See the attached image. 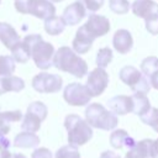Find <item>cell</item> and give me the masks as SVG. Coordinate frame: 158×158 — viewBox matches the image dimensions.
Listing matches in <instances>:
<instances>
[{
	"label": "cell",
	"instance_id": "6da1fadb",
	"mask_svg": "<svg viewBox=\"0 0 158 158\" xmlns=\"http://www.w3.org/2000/svg\"><path fill=\"white\" fill-rule=\"evenodd\" d=\"M53 65L58 70L69 73L79 79L88 74L86 62L79 57L73 48L67 46H62L56 51L53 57Z\"/></svg>",
	"mask_w": 158,
	"mask_h": 158
},
{
	"label": "cell",
	"instance_id": "7a4b0ae2",
	"mask_svg": "<svg viewBox=\"0 0 158 158\" xmlns=\"http://www.w3.org/2000/svg\"><path fill=\"white\" fill-rule=\"evenodd\" d=\"M23 41L28 44L31 51V58L33 59L37 68L46 70L53 65V57L56 51L52 43L43 41L42 36L37 33L27 35Z\"/></svg>",
	"mask_w": 158,
	"mask_h": 158
},
{
	"label": "cell",
	"instance_id": "3957f363",
	"mask_svg": "<svg viewBox=\"0 0 158 158\" xmlns=\"http://www.w3.org/2000/svg\"><path fill=\"white\" fill-rule=\"evenodd\" d=\"M85 120L91 127L105 131L115 130L118 123L117 115L99 102L88 104L85 109Z\"/></svg>",
	"mask_w": 158,
	"mask_h": 158
},
{
	"label": "cell",
	"instance_id": "277c9868",
	"mask_svg": "<svg viewBox=\"0 0 158 158\" xmlns=\"http://www.w3.org/2000/svg\"><path fill=\"white\" fill-rule=\"evenodd\" d=\"M64 127L68 132V143L75 147L88 143L93 137V128L78 115L69 114L64 118Z\"/></svg>",
	"mask_w": 158,
	"mask_h": 158
},
{
	"label": "cell",
	"instance_id": "5b68a950",
	"mask_svg": "<svg viewBox=\"0 0 158 158\" xmlns=\"http://www.w3.org/2000/svg\"><path fill=\"white\" fill-rule=\"evenodd\" d=\"M14 5L17 12L42 20L56 15V6L51 0H15Z\"/></svg>",
	"mask_w": 158,
	"mask_h": 158
},
{
	"label": "cell",
	"instance_id": "8992f818",
	"mask_svg": "<svg viewBox=\"0 0 158 158\" xmlns=\"http://www.w3.org/2000/svg\"><path fill=\"white\" fill-rule=\"evenodd\" d=\"M118 77L127 86L131 88L133 93L147 94L152 88L149 78L132 65H125L123 68H121Z\"/></svg>",
	"mask_w": 158,
	"mask_h": 158
},
{
	"label": "cell",
	"instance_id": "52a82bcc",
	"mask_svg": "<svg viewBox=\"0 0 158 158\" xmlns=\"http://www.w3.org/2000/svg\"><path fill=\"white\" fill-rule=\"evenodd\" d=\"M47 106L42 101H33L28 105L25 116L22 117L21 128L28 132H37L41 127V122L47 117Z\"/></svg>",
	"mask_w": 158,
	"mask_h": 158
},
{
	"label": "cell",
	"instance_id": "ba28073f",
	"mask_svg": "<svg viewBox=\"0 0 158 158\" xmlns=\"http://www.w3.org/2000/svg\"><path fill=\"white\" fill-rule=\"evenodd\" d=\"M63 79L58 74H51L47 72L38 73L32 79V88L41 94L58 93L62 89Z\"/></svg>",
	"mask_w": 158,
	"mask_h": 158
},
{
	"label": "cell",
	"instance_id": "9c48e42d",
	"mask_svg": "<svg viewBox=\"0 0 158 158\" xmlns=\"http://www.w3.org/2000/svg\"><path fill=\"white\" fill-rule=\"evenodd\" d=\"M64 100L72 106H85L90 104L91 95L86 85L79 83H70L64 88Z\"/></svg>",
	"mask_w": 158,
	"mask_h": 158
},
{
	"label": "cell",
	"instance_id": "30bf717a",
	"mask_svg": "<svg viewBox=\"0 0 158 158\" xmlns=\"http://www.w3.org/2000/svg\"><path fill=\"white\" fill-rule=\"evenodd\" d=\"M109 85V74L106 73L105 68H95L93 69L86 80V88L90 91L91 98L93 96H99L101 95Z\"/></svg>",
	"mask_w": 158,
	"mask_h": 158
},
{
	"label": "cell",
	"instance_id": "8fae6325",
	"mask_svg": "<svg viewBox=\"0 0 158 158\" xmlns=\"http://www.w3.org/2000/svg\"><path fill=\"white\" fill-rule=\"evenodd\" d=\"M84 27L94 38H98L105 36L110 31V21L106 16L91 14L89 15L88 21L84 23Z\"/></svg>",
	"mask_w": 158,
	"mask_h": 158
},
{
	"label": "cell",
	"instance_id": "7c38bea8",
	"mask_svg": "<svg viewBox=\"0 0 158 158\" xmlns=\"http://www.w3.org/2000/svg\"><path fill=\"white\" fill-rule=\"evenodd\" d=\"M131 10L133 15L144 21L158 16V4L153 0H135L131 4Z\"/></svg>",
	"mask_w": 158,
	"mask_h": 158
},
{
	"label": "cell",
	"instance_id": "4fadbf2b",
	"mask_svg": "<svg viewBox=\"0 0 158 158\" xmlns=\"http://www.w3.org/2000/svg\"><path fill=\"white\" fill-rule=\"evenodd\" d=\"M85 16H86V7H85L84 2H81L80 0H77V1L72 2L70 5H68L64 9L63 15H62V19L64 20L65 25L75 26Z\"/></svg>",
	"mask_w": 158,
	"mask_h": 158
},
{
	"label": "cell",
	"instance_id": "5bb4252c",
	"mask_svg": "<svg viewBox=\"0 0 158 158\" xmlns=\"http://www.w3.org/2000/svg\"><path fill=\"white\" fill-rule=\"evenodd\" d=\"M94 41H95V38L85 30L84 25H81L75 33V37L72 42V47H73L74 52H77L78 54H84L91 48Z\"/></svg>",
	"mask_w": 158,
	"mask_h": 158
},
{
	"label": "cell",
	"instance_id": "9a60e30c",
	"mask_svg": "<svg viewBox=\"0 0 158 158\" xmlns=\"http://www.w3.org/2000/svg\"><path fill=\"white\" fill-rule=\"evenodd\" d=\"M112 44H114V48L120 54L128 53L133 46V38H132L131 32L125 28L117 30L112 37Z\"/></svg>",
	"mask_w": 158,
	"mask_h": 158
},
{
	"label": "cell",
	"instance_id": "2e32d148",
	"mask_svg": "<svg viewBox=\"0 0 158 158\" xmlns=\"http://www.w3.org/2000/svg\"><path fill=\"white\" fill-rule=\"evenodd\" d=\"M125 158H153V139L146 138L136 142L127 151Z\"/></svg>",
	"mask_w": 158,
	"mask_h": 158
},
{
	"label": "cell",
	"instance_id": "e0dca14e",
	"mask_svg": "<svg viewBox=\"0 0 158 158\" xmlns=\"http://www.w3.org/2000/svg\"><path fill=\"white\" fill-rule=\"evenodd\" d=\"M107 105L116 115H126L132 112V98L127 95H116L107 101Z\"/></svg>",
	"mask_w": 158,
	"mask_h": 158
},
{
	"label": "cell",
	"instance_id": "ac0fdd59",
	"mask_svg": "<svg viewBox=\"0 0 158 158\" xmlns=\"http://www.w3.org/2000/svg\"><path fill=\"white\" fill-rule=\"evenodd\" d=\"M0 41L7 49H12L14 46L20 42V35L7 22H0Z\"/></svg>",
	"mask_w": 158,
	"mask_h": 158
},
{
	"label": "cell",
	"instance_id": "d6986e66",
	"mask_svg": "<svg viewBox=\"0 0 158 158\" xmlns=\"http://www.w3.org/2000/svg\"><path fill=\"white\" fill-rule=\"evenodd\" d=\"M23 88H25V81L20 77H16V75L0 77V95L9 91L19 93Z\"/></svg>",
	"mask_w": 158,
	"mask_h": 158
},
{
	"label": "cell",
	"instance_id": "ffe728a7",
	"mask_svg": "<svg viewBox=\"0 0 158 158\" xmlns=\"http://www.w3.org/2000/svg\"><path fill=\"white\" fill-rule=\"evenodd\" d=\"M135 143V139L131 136H128V133L125 130H114L110 135V144L115 149H121L123 147H127L130 149Z\"/></svg>",
	"mask_w": 158,
	"mask_h": 158
},
{
	"label": "cell",
	"instance_id": "44dd1931",
	"mask_svg": "<svg viewBox=\"0 0 158 158\" xmlns=\"http://www.w3.org/2000/svg\"><path fill=\"white\" fill-rule=\"evenodd\" d=\"M40 144V137L35 132L22 131L14 138V146L17 148H35Z\"/></svg>",
	"mask_w": 158,
	"mask_h": 158
},
{
	"label": "cell",
	"instance_id": "7402d4cb",
	"mask_svg": "<svg viewBox=\"0 0 158 158\" xmlns=\"http://www.w3.org/2000/svg\"><path fill=\"white\" fill-rule=\"evenodd\" d=\"M132 112L136 114L137 116H143L152 106L149 102V99L147 98L146 94L142 93H135L132 96Z\"/></svg>",
	"mask_w": 158,
	"mask_h": 158
},
{
	"label": "cell",
	"instance_id": "603a6c76",
	"mask_svg": "<svg viewBox=\"0 0 158 158\" xmlns=\"http://www.w3.org/2000/svg\"><path fill=\"white\" fill-rule=\"evenodd\" d=\"M65 22H64V20L62 19V17H59V16H52V17H48V19H46L44 20V25H43V27H44V31L48 33V35H51V36H57V35H60L63 31H64V28H65Z\"/></svg>",
	"mask_w": 158,
	"mask_h": 158
},
{
	"label": "cell",
	"instance_id": "cb8c5ba5",
	"mask_svg": "<svg viewBox=\"0 0 158 158\" xmlns=\"http://www.w3.org/2000/svg\"><path fill=\"white\" fill-rule=\"evenodd\" d=\"M11 57L15 59V62H19V63L28 62V59L31 58V51L28 44L23 40L17 42L11 49Z\"/></svg>",
	"mask_w": 158,
	"mask_h": 158
},
{
	"label": "cell",
	"instance_id": "d4e9b609",
	"mask_svg": "<svg viewBox=\"0 0 158 158\" xmlns=\"http://www.w3.org/2000/svg\"><path fill=\"white\" fill-rule=\"evenodd\" d=\"M158 70V58L154 56H149L146 57L142 62H141V72L146 75V77H151L153 73H156Z\"/></svg>",
	"mask_w": 158,
	"mask_h": 158
},
{
	"label": "cell",
	"instance_id": "484cf974",
	"mask_svg": "<svg viewBox=\"0 0 158 158\" xmlns=\"http://www.w3.org/2000/svg\"><path fill=\"white\" fill-rule=\"evenodd\" d=\"M112 58H114L112 49L109 47H102L96 53V64L100 68H106L112 60Z\"/></svg>",
	"mask_w": 158,
	"mask_h": 158
},
{
	"label": "cell",
	"instance_id": "4316f807",
	"mask_svg": "<svg viewBox=\"0 0 158 158\" xmlns=\"http://www.w3.org/2000/svg\"><path fill=\"white\" fill-rule=\"evenodd\" d=\"M15 72V59L11 56H0V77L12 75Z\"/></svg>",
	"mask_w": 158,
	"mask_h": 158
},
{
	"label": "cell",
	"instance_id": "83f0119b",
	"mask_svg": "<svg viewBox=\"0 0 158 158\" xmlns=\"http://www.w3.org/2000/svg\"><path fill=\"white\" fill-rule=\"evenodd\" d=\"M141 120L158 133V107H151L143 116H141Z\"/></svg>",
	"mask_w": 158,
	"mask_h": 158
},
{
	"label": "cell",
	"instance_id": "f1b7e54d",
	"mask_svg": "<svg viewBox=\"0 0 158 158\" xmlns=\"http://www.w3.org/2000/svg\"><path fill=\"white\" fill-rule=\"evenodd\" d=\"M109 7L117 15H125L128 12L131 4L128 0H109Z\"/></svg>",
	"mask_w": 158,
	"mask_h": 158
},
{
	"label": "cell",
	"instance_id": "f546056e",
	"mask_svg": "<svg viewBox=\"0 0 158 158\" xmlns=\"http://www.w3.org/2000/svg\"><path fill=\"white\" fill-rule=\"evenodd\" d=\"M54 158H80V153L75 146L67 144V146L60 147L56 152Z\"/></svg>",
	"mask_w": 158,
	"mask_h": 158
},
{
	"label": "cell",
	"instance_id": "4dcf8cb0",
	"mask_svg": "<svg viewBox=\"0 0 158 158\" xmlns=\"http://www.w3.org/2000/svg\"><path fill=\"white\" fill-rule=\"evenodd\" d=\"M9 132H10V123L0 117V151L7 149L10 147V141L7 137H5Z\"/></svg>",
	"mask_w": 158,
	"mask_h": 158
},
{
	"label": "cell",
	"instance_id": "1f68e13d",
	"mask_svg": "<svg viewBox=\"0 0 158 158\" xmlns=\"http://www.w3.org/2000/svg\"><path fill=\"white\" fill-rule=\"evenodd\" d=\"M0 117L4 121L11 123V122H17V121L22 120L23 115H22V112L20 110H14V111H4V112H0Z\"/></svg>",
	"mask_w": 158,
	"mask_h": 158
},
{
	"label": "cell",
	"instance_id": "d6a6232c",
	"mask_svg": "<svg viewBox=\"0 0 158 158\" xmlns=\"http://www.w3.org/2000/svg\"><path fill=\"white\" fill-rule=\"evenodd\" d=\"M105 0H84V5L86 10H89L90 12H96L98 10H100Z\"/></svg>",
	"mask_w": 158,
	"mask_h": 158
},
{
	"label": "cell",
	"instance_id": "836d02e7",
	"mask_svg": "<svg viewBox=\"0 0 158 158\" xmlns=\"http://www.w3.org/2000/svg\"><path fill=\"white\" fill-rule=\"evenodd\" d=\"M31 158H53V156H52V152L48 148L40 147V148H36L32 152Z\"/></svg>",
	"mask_w": 158,
	"mask_h": 158
},
{
	"label": "cell",
	"instance_id": "e575fe53",
	"mask_svg": "<svg viewBox=\"0 0 158 158\" xmlns=\"http://www.w3.org/2000/svg\"><path fill=\"white\" fill-rule=\"evenodd\" d=\"M146 30L151 35H158V16L151 20H146Z\"/></svg>",
	"mask_w": 158,
	"mask_h": 158
},
{
	"label": "cell",
	"instance_id": "d590c367",
	"mask_svg": "<svg viewBox=\"0 0 158 158\" xmlns=\"http://www.w3.org/2000/svg\"><path fill=\"white\" fill-rule=\"evenodd\" d=\"M0 158H26L22 153H11L9 149H4L0 152Z\"/></svg>",
	"mask_w": 158,
	"mask_h": 158
},
{
	"label": "cell",
	"instance_id": "8d00e7d4",
	"mask_svg": "<svg viewBox=\"0 0 158 158\" xmlns=\"http://www.w3.org/2000/svg\"><path fill=\"white\" fill-rule=\"evenodd\" d=\"M99 158H121V157H120V154L115 153L114 151H105L100 154Z\"/></svg>",
	"mask_w": 158,
	"mask_h": 158
},
{
	"label": "cell",
	"instance_id": "74e56055",
	"mask_svg": "<svg viewBox=\"0 0 158 158\" xmlns=\"http://www.w3.org/2000/svg\"><path fill=\"white\" fill-rule=\"evenodd\" d=\"M149 80H151L152 88H154V89L158 90V70H157L156 73H153V74L149 77Z\"/></svg>",
	"mask_w": 158,
	"mask_h": 158
},
{
	"label": "cell",
	"instance_id": "f35d334b",
	"mask_svg": "<svg viewBox=\"0 0 158 158\" xmlns=\"http://www.w3.org/2000/svg\"><path fill=\"white\" fill-rule=\"evenodd\" d=\"M153 158H158V138L153 141Z\"/></svg>",
	"mask_w": 158,
	"mask_h": 158
},
{
	"label": "cell",
	"instance_id": "ab89813d",
	"mask_svg": "<svg viewBox=\"0 0 158 158\" xmlns=\"http://www.w3.org/2000/svg\"><path fill=\"white\" fill-rule=\"evenodd\" d=\"M52 2H60V1H63V0H51Z\"/></svg>",
	"mask_w": 158,
	"mask_h": 158
},
{
	"label": "cell",
	"instance_id": "60d3db41",
	"mask_svg": "<svg viewBox=\"0 0 158 158\" xmlns=\"http://www.w3.org/2000/svg\"><path fill=\"white\" fill-rule=\"evenodd\" d=\"M0 2H1V0H0Z\"/></svg>",
	"mask_w": 158,
	"mask_h": 158
}]
</instances>
